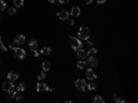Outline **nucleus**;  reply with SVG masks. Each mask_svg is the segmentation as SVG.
<instances>
[{"label":"nucleus","instance_id":"f257e3e1","mask_svg":"<svg viewBox=\"0 0 138 103\" xmlns=\"http://www.w3.org/2000/svg\"><path fill=\"white\" fill-rule=\"evenodd\" d=\"M69 44L70 47H72L73 49H79V48H83V43H81L80 39H77V37H73V36H69Z\"/></svg>","mask_w":138,"mask_h":103},{"label":"nucleus","instance_id":"f03ea898","mask_svg":"<svg viewBox=\"0 0 138 103\" xmlns=\"http://www.w3.org/2000/svg\"><path fill=\"white\" fill-rule=\"evenodd\" d=\"M77 39H80V40H89L90 39V29L81 26V28L79 29V37H77Z\"/></svg>","mask_w":138,"mask_h":103},{"label":"nucleus","instance_id":"7ed1b4c3","mask_svg":"<svg viewBox=\"0 0 138 103\" xmlns=\"http://www.w3.org/2000/svg\"><path fill=\"white\" fill-rule=\"evenodd\" d=\"M14 51V57L17 58V59H25L26 58V52H25V49H22V48H18V47H15V48L13 49Z\"/></svg>","mask_w":138,"mask_h":103},{"label":"nucleus","instance_id":"20e7f679","mask_svg":"<svg viewBox=\"0 0 138 103\" xmlns=\"http://www.w3.org/2000/svg\"><path fill=\"white\" fill-rule=\"evenodd\" d=\"M86 85H87V82H86V80H83V78H79V80L75 81V87L77 88L79 91H86Z\"/></svg>","mask_w":138,"mask_h":103},{"label":"nucleus","instance_id":"39448f33","mask_svg":"<svg viewBox=\"0 0 138 103\" xmlns=\"http://www.w3.org/2000/svg\"><path fill=\"white\" fill-rule=\"evenodd\" d=\"M36 89H37V92H47V91H48V85H47L46 82L40 81V82H37Z\"/></svg>","mask_w":138,"mask_h":103},{"label":"nucleus","instance_id":"423d86ee","mask_svg":"<svg viewBox=\"0 0 138 103\" xmlns=\"http://www.w3.org/2000/svg\"><path fill=\"white\" fill-rule=\"evenodd\" d=\"M86 63L89 65L90 67H97V65H98V61H97L95 57H87Z\"/></svg>","mask_w":138,"mask_h":103},{"label":"nucleus","instance_id":"0eeeda50","mask_svg":"<svg viewBox=\"0 0 138 103\" xmlns=\"http://www.w3.org/2000/svg\"><path fill=\"white\" fill-rule=\"evenodd\" d=\"M76 55H77L79 59H86V58L89 57V55H87V52H86V49H83V48L76 49Z\"/></svg>","mask_w":138,"mask_h":103},{"label":"nucleus","instance_id":"6e6552de","mask_svg":"<svg viewBox=\"0 0 138 103\" xmlns=\"http://www.w3.org/2000/svg\"><path fill=\"white\" fill-rule=\"evenodd\" d=\"M57 17H58L60 19L66 21V19L69 18V13H68V11H65V10H60V11L57 13Z\"/></svg>","mask_w":138,"mask_h":103},{"label":"nucleus","instance_id":"1a4fd4ad","mask_svg":"<svg viewBox=\"0 0 138 103\" xmlns=\"http://www.w3.org/2000/svg\"><path fill=\"white\" fill-rule=\"evenodd\" d=\"M25 36H23V34H18V36L15 37V39H14V44H15V45H22L23 43H25Z\"/></svg>","mask_w":138,"mask_h":103},{"label":"nucleus","instance_id":"9d476101","mask_svg":"<svg viewBox=\"0 0 138 103\" xmlns=\"http://www.w3.org/2000/svg\"><path fill=\"white\" fill-rule=\"evenodd\" d=\"M3 89H4L6 92H8V91H13V89H14V82L7 80L4 84H3Z\"/></svg>","mask_w":138,"mask_h":103},{"label":"nucleus","instance_id":"9b49d317","mask_svg":"<svg viewBox=\"0 0 138 103\" xmlns=\"http://www.w3.org/2000/svg\"><path fill=\"white\" fill-rule=\"evenodd\" d=\"M86 77L89 78V80L94 81V80L97 78V74L94 73V70H93V69H87V70H86Z\"/></svg>","mask_w":138,"mask_h":103},{"label":"nucleus","instance_id":"f8f14e48","mask_svg":"<svg viewBox=\"0 0 138 103\" xmlns=\"http://www.w3.org/2000/svg\"><path fill=\"white\" fill-rule=\"evenodd\" d=\"M18 77H19V76L18 74H17V73H14V72H10V73H7V80L8 81H17V80H18Z\"/></svg>","mask_w":138,"mask_h":103},{"label":"nucleus","instance_id":"ddd939ff","mask_svg":"<svg viewBox=\"0 0 138 103\" xmlns=\"http://www.w3.org/2000/svg\"><path fill=\"white\" fill-rule=\"evenodd\" d=\"M70 15H72V17H79V15H80V8H79L77 6L72 7V8H70Z\"/></svg>","mask_w":138,"mask_h":103},{"label":"nucleus","instance_id":"4468645a","mask_svg":"<svg viewBox=\"0 0 138 103\" xmlns=\"http://www.w3.org/2000/svg\"><path fill=\"white\" fill-rule=\"evenodd\" d=\"M29 48L32 49V51H37V48H39V44H37V41L36 40H31L29 41Z\"/></svg>","mask_w":138,"mask_h":103},{"label":"nucleus","instance_id":"2eb2a0df","mask_svg":"<svg viewBox=\"0 0 138 103\" xmlns=\"http://www.w3.org/2000/svg\"><path fill=\"white\" fill-rule=\"evenodd\" d=\"M76 66H77V69H86V66H87V63H86V61H83V59H80L76 63Z\"/></svg>","mask_w":138,"mask_h":103},{"label":"nucleus","instance_id":"dca6fc26","mask_svg":"<svg viewBox=\"0 0 138 103\" xmlns=\"http://www.w3.org/2000/svg\"><path fill=\"white\" fill-rule=\"evenodd\" d=\"M86 88H87L89 91H94V89L97 88V85H95V82H94V81H91V82H89V84L86 85Z\"/></svg>","mask_w":138,"mask_h":103},{"label":"nucleus","instance_id":"f3484780","mask_svg":"<svg viewBox=\"0 0 138 103\" xmlns=\"http://www.w3.org/2000/svg\"><path fill=\"white\" fill-rule=\"evenodd\" d=\"M93 102L94 103H105V100H104V98H102V96H94V99H93Z\"/></svg>","mask_w":138,"mask_h":103},{"label":"nucleus","instance_id":"a211bd4d","mask_svg":"<svg viewBox=\"0 0 138 103\" xmlns=\"http://www.w3.org/2000/svg\"><path fill=\"white\" fill-rule=\"evenodd\" d=\"M43 70H44V72H48L50 69H51V63H50V62H43Z\"/></svg>","mask_w":138,"mask_h":103},{"label":"nucleus","instance_id":"6ab92c4d","mask_svg":"<svg viewBox=\"0 0 138 103\" xmlns=\"http://www.w3.org/2000/svg\"><path fill=\"white\" fill-rule=\"evenodd\" d=\"M15 95H17V92H15V91H8V96H7V98H8V100H13V99L14 98H15Z\"/></svg>","mask_w":138,"mask_h":103},{"label":"nucleus","instance_id":"aec40b11","mask_svg":"<svg viewBox=\"0 0 138 103\" xmlns=\"http://www.w3.org/2000/svg\"><path fill=\"white\" fill-rule=\"evenodd\" d=\"M42 54L43 55H50V54H51V48H50V47H44V48H42Z\"/></svg>","mask_w":138,"mask_h":103},{"label":"nucleus","instance_id":"412c9836","mask_svg":"<svg viewBox=\"0 0 138 103\" xmlns=\"http://www.w3.org/2000/svg\"><path fill=\"white\" fill-rule=\"evenodd\" d=\"M17 91H18V92H22V91H25V82H19V84L17 85Z\"/></svg>","mask_w":138,"mask_h":103},{"label":"nucleus","instance_id":"4be33fe9","mask_svg":"<svg viewBox=\"0 0 138 103\" xmlns=\"http://www.w3.org/2000/svg\"><path fill=\"white\" fill-rule=\"evenodd\" d=\"M23 6V0H14V7L18 8V7H22Z\"/></svg>","mask_w":138,"mask_h":103},{"label":"nucleus","instance_id":"5701e85b","mask_svg":"<svg viewBox=\"0 0 138 103\" xmlns=\"http://www.w3.org/2000/svg\"><path fill=\"white\" fill-rule=\"evenodd\" d=\"M15 13H17L15 7H8V15H15Z\"/></svg>","mask_w":138,"mask_h":103},{"label":"nucleus","instance_id":"b1692460","mask_svg":"<svg viewBox=\"0 0 138 103\" xmlns=\"http://www.w3.org/2000/svg\"><path fill=\"white\" fill-rule=\"evenodd\" d=\"M97 52H98V51H97V48H94V47H91V48H90V51L87 52V55H95Z\"/></svg>","mask_w":138,"mask_h":103},{"label":"nucleus","instance_id":"393cba45","mask_svg":"<svg viewBox=\"0 0 138 103\" xmlns=\"http://www.w3.org/2000/svg\"><path fill=\"white\" fill-rule=\"evenodd\" d=\"M6 10V3L3 2V0H0V11Z\"/></svg>","mask_w":138,"mask_h":103},{"label":"nucleus","instance_id":"a878e982","mask_svg":"<svg viewBox=\"0 0 138 103\" xmlns=\"http://www.w3.org/2000/svg\"><path fill=\"white\" fill-rule=\"evenodd\" d=\"M44 77H46V73L44 72H42L40 74H37V78H39V80H43Z\"/></svg>","mask_w":138,"mask_h":103},{"label":"nucleus","instance_id":"bb28decb","mask_svg":"<svg viewBox=\"0 0 138 103\" xmlns=\"http://www.w3.org/2000/svg\"><path fill=\"white\" fill-rule=\"evenodd\" d=\"M113 100H115L116 103H117V102H119V100H120V96H119V95H117V93H113Z\"/></svg>","mask_w":138,"mask_h":103},{"label":"nucleus","instance_id":"cd10ccee","mask_svg":"<svg viewBox=\"0 0 138 103\" xmlns=\"http://www.w3.org/2000/svg\"><path fill=\"white\" fill-rule=\"evenodd\" d=\"M14 99H15V100H22V96L21 95H19V93H17V95H15V98H14Z\"/></svg>","mask_w":138,"mask_h":103},{"label":"nucleus","instance_id":"c85d7f7f","mask_svg":"<svg viewBox=\"0 0 138 103\" xmlns=\"http://www.w3.org/2000/svg\"><path fill=\"white\" fill-rule=\"evenodd\" d=\"M66 21H68V23H69V25H75V19H70V18H68Z\"/></svg>","mask_w":138,"mask_h":103},{"label":"nucleus","instance_id":"c756f323","mask_svg":"<svg viewBox=\"0 0 138 103\" xmlns=\"http://www.w3.org/2000/svg\"><path fill=\"white\" fill-rule=\"evenodd\" d=\"M86 41H87V43H89V45H91V47H94V41H91V40H90V39H89V40H86Z\"/></svg>","mask_w":138,"mask_h":103},{"label":"nucleus","instance_id":"7c9ffc66","mask_svg":"<svg viewBox=\"0 0 138 103\" xmlns=\"http://www.w3.org/2000/svg\"><path fill=\"white\" fill-rule=\"evenodd\" d=\"M0 47H2V49H3V51H6V49H7V47H6L3 43H0Z\"/></svg>","mask_w":138,"mask_h":103},{"label":"nucleus","instance_id":"2f4dec72","mask_svg":"<svg viewBox=\"0 0 138 103\" xmlns=\"http://www.w3.org/2000/svg\"><path fill=\"white\" fill-rule=\"evenodd\" d=\"M95 2H97V3H99V4H104V3L106 2V0H95Z\"/></svg>","mask_w":138,"mask_h":103},{"label":"nucleus","instance_id":"473e14b6","mask_svg":"<svg viewBox=\"0 0 138 103\" xmlns=\"http://www.w3.org/2000/svg\"><path fill=\"white\" fill-rule=\"evenodd\" d=\"M93 2H94V0H84V3H86V4H91Z\"/></svg>","mask_w":138,"mask_h":103},{"label":"nucleus","instance_id":"72a5a7b5","mask_svg":"<svg viewBox=\"0 0 138 103\" xmlns=\"http://www.w3.org/2000/svg\"><path fill=\"white\" fill-rule=\"evenodd\" d=\"M58 2H60V3H61V4H64V3H68V2H69V0H58Z\"/></svg>","mask_w":138,"mask_h":103},{"label":"nucleus","instance_id":"f704fd0d","mask_svg":"<svg viewBox=\"0 0 138 103\" xmlns=\"http://www.w3.org/2000/svg\"><path fill=\"white\" fill-rule=\"evenodd\" d=\"M117 103H128V102H127V100H122V99H120V100L117 102Z\"/></svg>","mask_w":138,"mask_h":103},{"label":"nucleus","instance_id":"c9c22d12","mask_svg":"<svg viewBox=\"0 0 138 103\" xmlns=\"http://www.w3.org/2000/svg\"><path fill=\"white\" fill-rule=\"evenodd\" d=\"M48 2H50V3H54V2H55V0H48Z\"/></svg>","mask_w":138,"mask_h":103},{"label":"nucleus","instance_id":"e433bc0d","mask_svg":"<svg viewBox=\"0 0 138 103\" xmlns=\"http://www.w3.org/2000/svg\"><path fill=\"white\" fill-rule=\"evenodd\" d=\"M66 103H73V102H72V100H68V102H66Z\"/></svg>","mask_w":138,"mask_h":103},{"label":"nucleus","instance_id":"4c0bfd02","mask_svg":"<svg viewBox=\"0 0 138 103\" xmlns=\"http://www.w3.org/2000/svg\"><path fill=\"white\" fill-rule=\"evenodd\" d=\"M0 43H3V41H2V36H0Z\"/></svg>","mask_w":138,"mask_h":103},{"label":"nucleus","instance_id":"58836bf2","mask_svg":"<svg viewBox=\"0 0 138 103\" xmlns=\"http://www.w3.org/2000/svg\"><path fill=\"white\" fill-rule=\"evenodd\" d=\"M0 54H2V49H0Z\"/></svg>","mask_w":138,"mask_h":103}]
</instances>
